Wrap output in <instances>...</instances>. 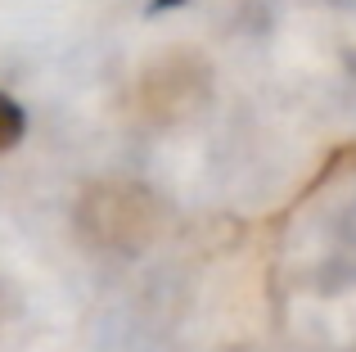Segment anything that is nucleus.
Masks as SVG:
<instances>
[{
  "mask_svg": "<svg viewBox=\"0 0 356 352\" xmlns=\"http://www.w3.org/2000/svg\"><path fill=\"white\" fill-rule=\"evenodd\" d=\"M23 127H27L23 109H18L9 95H0V154H9L18 141H23Z\"/></svg>",
  "mask_w": 356,
  "mask_h": 352,
  "instance_id": "1",
  "label": "nucleus"
},
{
  "mask_svg": "<svg viewBox=\"0 0 356 352\" xmlns=\"http://www.w3.org/2000/svg\"><path fill=\"white\" fill-rule=\"evenodd\" d=\"M158 5H181V0H158Z\"/></svg>",
  "mask_w": 356,
  "mask_h": 352,
  "instance_id": "2",
  "label": "nucleus"
}]
</instances>
